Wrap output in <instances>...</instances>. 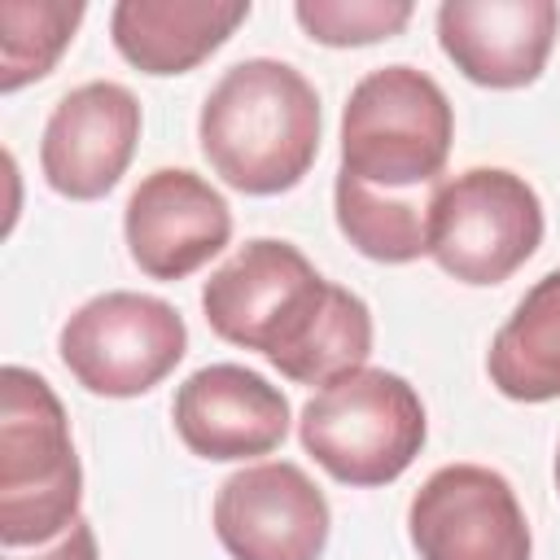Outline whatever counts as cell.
Returning <instances> with one entry per match:
<instances>
[{
	"instance_id": "d6986e66",
	"label": "cell",
	"mask_w": 560,
	"mask_h": 560,
	"mask_svg": "<svg viewBox=\"0 0 560 560\" xmlns=\"http://www.w3.org/2000/svg\"><path fill=\"white\" fill-rule=\"evenodd\" d=\"M4 560H22V556H4ZM31 560H101V547H96V534H92V525L79 516L48 551H39V556H31Z\"/></svg>"
},
{
	"instance_id": "5b68a950",
	"label": "cell",
	"mask_w": 560,
	"mask_h": 560,
	"mask_svg": "<svg viewBox=\"0 0 560 560\" xmlns=\"http://www.w3.org/2000/svg\"><path fill=\"white\" fill-rule=\"evenodd\" d=\"M302 451L341 486L398 481L429 438L424 402L411 381L385 368H359L315 389L298 420Z\"/></svg>"
},
{
	"instance_id": "6da1fadb",
	"label": "cell",
	"mask_w": 560,
	"mask_h": 560,
	"mask_svg": "<svg viewBox=\"0 0 560 560\" xmlns=\"http://www.w3.org/2000/svg\"><path fill=\"white\" fill-rule=\"evenodd\" d=\"M201 311L214 337L267 354L293 385H332L368 368L372 311L346 284L324 280L311 258L276 236L245 241L201 284Z\"/></svg>"
},
{
	"instance_id": "e0dca14e",
	"label": "cell",
	"mask_w": 560,
	"mask_h": 560,
	"mask_svg": "<svg viewBox=\"0 0 560 560\" xmlns=\"http://www.w3.org/2000/svg\"><path fill=\"white\" fill-rule=\"evenodd\" d=\"M83 13L79 0H0V92L52 74Z\"/></svg>"
},
{
	"instance_id": "7c38bea8",
	"label": "cell",
	"mask_w": 560,
	"mask_h": 560,
	"mask_svg": "<svg viewBox=\"0 0 560 560\" xmlns=\"http://www.w3.org/2000/svg\"><path fill=\"white\" fill-rule=\"evenodd\" d=\"M179 442L210 464L271 455L289 438V398L245 363L197 368L171 402Z\"/></svg>"
},
{
	"instance_id": "8992f818",
	"label": "cell",
	"mask_w": 560,
	"mask_h": 560,
	"mask_svg": "<svg viewBox=\"0 0 560 560\" xmlns=\"http://www.w3.org/2000/svg\"><path fill=\"white\" fill-rule=\"evenodd\" d=\"M538 192L503 166H468L438 184L429 258L459 284H503L542 245Z\"/></svg>"
},
{
	"instance_id": "52a82bcc",
	"label": "cell",
	"mask_w": 560,
	"mask_h": 560,
	"mask_svg": "<svg viewBox=\"0 0 560 560\" xmlns=\"http://www.w3.org/2000/svg\"><path fill=\"white\" fill-rule=\"evenodd\" d=\"M57 350L66 372L88 394L140 398L179 368L188 350V328L171 302L153 293L109 289L83 302L61 324Z\"/></svg>"
},
{
	"instance_id": "4fadbf2b",
	"label": "cell",
	"mask_w": 560,
	"mask_h": 560,
	"mask_svg": "<svg viewBox=\"0 0 560 560\" xmlns=\"http://www.w3.org/2000/svg\"><path fill=\"white\" fill-rule=\"evenodd\" d=\"M556 0H446L438 4V44L455 70L494 92L529 88L556 44Z\"/></svg>"
},
{
	"instance_id": "ffe728a7",
	"label": "cell",
	"mask_w": 560,
	"mask_h": 560,
	"mask_svg": "<svg viewBox=\"0 0 560 560\" xmlns=\"http://www.w3.org/2000/svg\"><path fill=\"white\" fill-rule=\"evenodd\" d=\"M556 490H560V451H556Z\"/></svg>"
},
{
	"instance_id": "7a4b0ae2",
	"label": "cell",
	"mask_w": 560,
	"mask_h": 560,
	"mask_svg": "<svg viewBox=\"0 0 560 560\" xmlns=\"http://www.w3.org/2000/svg\"><path fill=\"white\" fill-rule=\"evenodd\" d=\"M197 140L228 188L245 197L289 192L319 158V92L289 61L245 57L206 92Z\"/></svg>"
},
{
	"instance_id": "ac0fdd59",
	"label": "cell",
	"mask_w": 560,
	"mask_h": 560,
	"mask_svg": "<svg viewBox=\"0 0 560 560\" xmlns=\"http://www.w3.org/2000/svg\"><path fill=\"white\" fill-rule=\"evenodd\" d=\"M411 0H298V26L328 48H359L398 35L411 22Z\"/></svg>"
},
{
	"instance_id": "277c9868",
	"label": "cell",
	"mask_w": 560,
	"mask_h": 560,
	"mask_svg": "<svg viewBox=\"0 0 560 560\" xmlns=\"http://www.w3.org/2000/svg\"><path fill=\"white\" fill-rule=\"evenodd\" d=\"M455 140V109L438 79L416 66L368 70L341 109V175L385 192L442 184Z\"/></svg>"
},
{
	"instance_id": "30bf717a",
	"label": "cell",
	"mask_w": 560,
	"mask_h": 560,
	"mask_svg": "<svg viewBox=\"0 0 560 560\" xmlns=\"http://www.w3.org/2000/svg\"><path fill=\"white\" fill-rule=\"evenodd\" d=\"M131 262L149 280H184L232 241V210L223 192L188 166L149 171L122 210Z\"/></svg>"
},
{
	"instance_id": "9c48e42d",
	"label": "cell",
	"mask_w": 560,
	"mask_h": 560,
	"mask_svg": "<svg viewBox=\"0 0 560 560\" xmlns=\"http://www.w3.org/2000/svg\"><path fill=\"white\" fill-rule=\"evenodd\" d=\"M328 525L324 490L289 459L249 464L214 494V534L232 560H319Z\"/></svg>"
},
{
	"instance_id": "2e32d148",
	"label": "cell",
	"mask_w": 560,
	"mask_h": 560,
	"mask_svg": "<svg viewBox=\"0 0 560 560\" xmlns=\"http://www.w3.org/2000/svg\"><path fill=\"white\" fill-rule=\"evenodd\" d=\"M433 197H438V184L416 192H385L341 171L332 184L337 228L372 262H416L420 254H429Z\"/></svg>"
},
{
	"instance_id": "ba28073f",
	"label": "cell",
	"mask_w": 560,
	"mask_h": 560,
	"mask_svg": "<svg viewBox=\"0 0 560 560\" xmlns=\"http://www.w3.org/2000/svg\"><path fill=\"white\" fill-rule=\"evenodd\" d=\"M420 560H529L534 538L512 481L486 464L438 468L407 508Z\"/></svg>"
},
{
	"instance_id": "3957f363",
	"label": "cell",
	"mask_w": 560,
	"mask_h": 560,
	"mask_svg": "<svg viewBox=\"0 0 560 560\" xmlns=\"http://www.w3.org/2000/svg\"><path fill=\"white\" fill-rule=\"evenodd\" d=\"M83 468L57 389L9 363L0 372V542L4 551L61 538L79 521Z\"/></svg>"
},
{
	"instance_id": "8fae6325",
	"label": "cell",
	"mask_w": 560,
	"mask_h": 560,
	"mask_svg": "<svg viewBox=\"0 0 560 560\" xmlns=\"http://www.w3.org/2000/svg\"><path fill=\"white\" fill-rule=\"evenodd\" d=\"M140 101L131 88L92 79L70 88L39 140V171L52 192L70 201H96L105 197L131 166L140 144Z\"/></svg>"
},
{
	"instance_id": "5bb4252c",
	"label": "cell",
	"mask_w": 560,
	"mask_h": 560,
	"mask_svg": "<svg viewBox=\"0 0 560 560\" xmlns=\"http://www.w3.org/2000/svg\"><path fill=\"white\" fill-rule=\"evenodd\" d=\"M249 18V0H118L114 48L140 74H188Z\"/></svg>"
},
{
	"instance_id": "9a60e30c",
	"label": "cell",
	"mask_w": 560,
	"mask_h": 560,
	"mask_svg": "<svg viewBox=\"0 0 560 560\" xmlns=\"http://www.w3.org/2000/svg\"><path fill=\"white\" fill-rule=\"evenodd\" d=\"M490 385L512 402L560 398V271L534 280L486 354Z\"/></svg>"
}]
</instances>
